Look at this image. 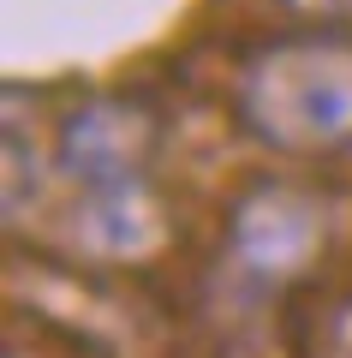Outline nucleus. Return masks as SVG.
Returning a JSON list of instances; mask_svg holds the SVG:
<instances>
[{
    "instance_id": "obj_1",
    "label": "nucleus",
    "mask_w": 352,
    "mask_h": 358,
    "mask_svg": "<svg viewBox=\"0 0 352 358\" xmlns=\"http://www.w3.org/2000/svg\"><path fill=\"white\" fill-rule=\"evenodd\" d=\"M245 131L281 155H328L352 138V42L281 36L245 60L233 84Z\"/></svg>"
},
{
    "instance_id": "obj_2",
    "label": "nucleus",
    "mask_w": 352,
    "mask_h": 358,
    "mask_svg": "<svg viewBox=\"0 0 352 358\" xmlns=\"http://www.w3.org/2000/svg\"><path fill=\"white\" fill-rule=\"evenodd\" d=\"M323 245V203L299 185H257L233 203L227 251L257 281H287Z\"/></svg>"
},
{
    "instance_id": "obj_3",
    "label": "nucleus",
    "mask_w": 352,
    "mask_h": 358,
    "mask_svg": "<svg viewBox=\"0 0 352 358\" xmlns=\"http://www.w3.org/2000/svg\"><path fill=\"white\" fill-rule=\"evenodd\" d=\"M162 120L143 102L126 96H96V102L72 108L60 126V167L78 185H120V179H143V162L155 155Z\"/></svg>"
},
{
    "instance_id": "obj_4",
    "label": "nucleus",
    "mask_w": 352,
    "mask_h": 358,
    "mask_svg": "<svg viewBox=\"0 0 352 358\" xmlns=\"http://www.w3.org/2000/svg\"><path fill=\"white\" fill-rule=\"evenodd\" d=\"M78 233L96 257H143L162 239V215H155L143 179H120V185H84V209H78Z\"/></svg>"
},
{
    "instance_id": "obj_5",
    "label": "nucleus",
    "mask_w": 352,
    "mask_h": 358,
    "mask_svg": "<svg viewBox=\"0 0 352 358\" xmlns=\"http://www.w3.org/2000/svg\"><path fill=\"white\" fill-rule=\"evenodd\" d=\"M287 6H299V13H352V0H287Z\"/></svg>"
}]
</instances>
